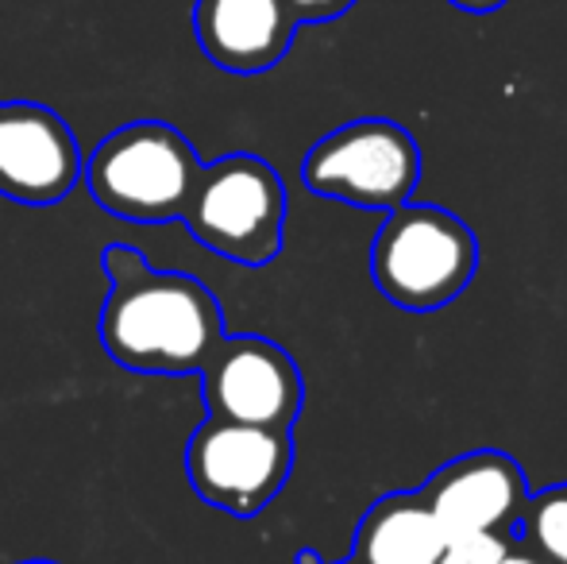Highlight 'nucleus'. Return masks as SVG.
<instances>
[{
    "mask_svg": "<svg viewBox=\"0 0 567 564\" xmlns=\"http://www.w3.org/2000/svg\"><path fill=\"white\" fill-rule=\"evenodd\" d=\"M101 264V345L113 363L143 376H197L225 340L217 294L186 271H155L132 244H109Z\"/></svg>",
    "mask_w": 567,
    "mask_h": 564,
    "instance_id": "obj_1",
    "label": "nucleus"
},
{
    "mask_svg": "<svg viewBox=\"0 0 567 564\" xmlns=\"http://www.w3.org/2000/svg\"><path fill=\"white\" fill-rule=\"evenodd\" d=\"M478 271V240L452 209L405 202L386 213L371 244V279L386 301L433 314L460 298Z\"/></svg>",
    "mask_w": 567,
    "mask_h": 564,
    "instance_id": "obj_2",
    "label": "nucleus"
},
{
    "mask_svg": "<svg viewBox=\"0 0 567 564\" xmlns=\"http://www.w3.org/2000/svg\"><path fill=\"white\" fill-rule=\"evenodd\" d=\"M194 143L166 121H132L97 143L82 163L93 202L120 221L166 225L182 221L202 174Z\"/></svg>",
    "mask_w": 567,
    "mask_h": 564,
    "instance_id": "obj_3",
    "label": "nucleus"
},
{
    "mask_svg": "<svg viewBox=\"0 0 567 564\" xmlns=\"http://www.w3.org/2000/svg\"><path fill=\"white\" fill-rule=\"evenodd\" d=\"M182 225L228 264L267 267L286 244V186L267 158L236 151L202 166Z\"/></svg>",
    "mask_w": 567,
    "mask_h": 564,
    "instance_id": "obj_4",
    "label": "nucleus"
},
{
    "mask_svg": "<svg viewBox=\"0 0 567 564\" xmlns=\"http://www.w3.org/2000/svg\"><path fill=\"white\" fill-rule=\"evenodd\" d=\"M301 182L324 202L390 213L417 194L421 147L398 121L363 116L340 124L309 147Z\"/></svg>",
    "mask_w": 567,
    "mask_h": 564,
    "instance_id": "obj_5",
    "label": "nucleus"
},
{
    "mask_svg": "<svg viewBox=\"0 0 567 564\" xmlns=\"http://www.w3.org/2000/svg\"><path fill=\"white\" fill-rule=\"evenodd\" d=\"M293 472L290 429L205 418L186 444V480L197 499L231 519H255Z\"/></svg>",
    "mask_w": 567,
    "mask_h": 564,
    "instance_id": "obj_6",
    "label": "nucleus"
},
{
    "mask_svg": "<svg viewBox=\"0 0 567 564\" xmlns=\"http://www.w3.org/2000/svg\"><path fill=\"white\" fill-rule=\"evenodd\" d=\"M202 394L209 418L267 429H293L306 407V379L282 345L267 337H228L205 360Z\"/></svg>",
    "mask_w": 567,
    "mask_h": 564,
    "instance_id": "obj_7",
    "label": "nucleus"
},
{
    "mask_svg": "<svg viewBox=\"0 0 567 564\" xmlns=\"http://www.w3.org/2000/svg\"><path fill=\"white\" fill-rule=\"evenodd\" d=\"M82 147L39 101H0V197L31 209L59 205L82 182Z\"/></svg>",
    "mask_w": 567,
    "mask_h": 564,
    "instance_id": "obj_8",
    "label": "nucleus"
},
{
    "mask_svg": "<svg viewBox=\"0 0 567 564\" xmlns=\"http://www.w3.org/2000/svg\"><path fill=\"white\" fill-rule=\"evenodd\" d=\"M444 537L506 534L517 526L529 480L525 468L502 449H475L441 464L421 488Z\"/></svg>",
    "mask_w": 567,
    "mask_h": 564,
    "instance_id": "obj_9",
    "label": "nucleus"
},
{
    "mask_svg": "<svg viewBox=\"0 0 567 564\" xmlns=\"http://www.w3.org/2000/svg\"><path fill=\"white\" fill-rule=\"evenodd\" d=\"M194 31L213 66L251 78L290 54L298 20L286 0H197Z\"/></svg>",
    "mask_w": 567,
    "mask_h": 564,
    "instance_id": "obj_10",
    "label": "nucleus"
},
{
    "mask_svg": "<svg viewBox=\"0 0 567 564\" xmlns=\"http://www.w3.org/2000/svg\"><path fill=\"white\" fill-rule=\"evenodd\" d=\"M444 542L421 491H390L359 519L351 557L359 564H436Z\"/></svg>",
    "mask_w": 567,
    "mask_h": 564,
    "instance_id": "obj_11",
    "label": "nucleus"
},
{
    "mask_svg": "<svg viewBox=\"0 0 567 564\" xmlns=\"http://www.w3.org/2000/svg\"><path fill=\"white\" fill-rule=\"evenodd\" d=\"M517 542L545 564H567V483L537 491L517 514Z\"/></svg>",
    "mask_w": 567,
    "mask_h": 564,
    "instance_id": "obj_12",
    "label": "nucleus"
},
{
    "mask_svg": "<svg viewBox=\"0 0 567 564\" xmlns=\"http://www.w3.org/2000/svg\"><path fill=\"white\" fill-rule=\"evenodd\" d=\"M509 537L506 534H467V537H449L436 564H498L506 553Z\"/></svg>",
    "mask_w": 567,
    "mask_h": 564,
    "instance_id": "obj_13",
    "label": "nucleus"
},
{
    "mask_svg": "<svg viewBox=\"0 0 567 564\" xmlns=\"http://www.w3.org/2000/svg\"><path fill=\"white\" fill-rule=\"evenodd\" d=\"M298 23H324V20H337V16L348 12L355 0H286Z\"/></svg>",
    "mask_w": 567,
    "mask_h": 564,
    "instance_id": "obj_14",
    "label": "nucleus"
},
{
    "mask_svg": "<svg viewBox=\"0 0 567 564\" xmlns=\"http://www.w3.org/2000/svg\"><path fill=\"white\" fill-rule=\"evenodd\" d=\"M452 8H460V12H471V16H491L498 12L506 0H449Z\"/></svg>",
    "mask_w": 567,
    "mask_h": 564,
    "instance_id": "obj_15",
    "label": "nucleus"
},
{
    "mask_svg": "<svg viewBox=\"0 0 567 564\" xmlns=\"http://www.w3.org/2000/svg\"><path fill=\"white\" fill-rule=\"evenodd\" d=\"M498 564H545V561H540L537 553L525 550L522 542H509V545H506V553L498 557Z\"/></svg>",
    "mask_w": 567,
    "mask_h": 564,
    "instance_id": "obj_16",
    "label": "nucleus"
},
{
    "mask_svg": "<svg viewBox=\"0 0 567 564\" xmlns=\"http://www.w3.org/2000/svg\"><path fill=\"white\" fill-rule=\"evenodd\" d=\"M321 564H329V561H321ZM332 564H359L355 557H343V561H332Z\"/></svg>",
    "mask_w": 567,
    "mask_h": 564,
    "instance_id": "obj_17",
    "label": "nucleus"
},
{
    "mask_svg": "<svg viewBox=\"0 0 567 564\" xmlns=\"http://www.w3.org/2000/svg\"><path fill=\"white\" fill-rule=\"evenodd\" d=\"M16 564H59V561H16Z\"/></svg>",
    "mask_w": 567,
    "mask_h": 564,
    "instance_id": "obj_18",
    "label": "nucleus"
}]
</instances>
